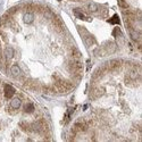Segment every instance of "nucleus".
I'll list each match as a JSON object with an SVG mask.
<instances>
[{
  "label": "nucleus",
  "mask_w": 142,
  "mask_h": 142,
  "mask_svg": "<svg viewBox=\"0 0 142 142\" xmlns=\"http://www.w3.org/2000/svg\"><path fill=\"white\" fill-rule=\"evenodd\" d=\"M55 88H56V91L60 92V93H65V92H68L73 89L72 84H69L68 82L64 81V80H58L55 83Z\"/></svg>",
  "instance_id": "nucleus-1"
},
{
  "label": "nucleus",
  "mask_w": 142,
  "mask_h": 142,
  "mask_svg": "<svg viewBox=\"0 0 142 142\" xmlns=\"http://www.w3.org/2000/svg\"><path fill=\"white\" fill-rule=\"evenodd\" d=\"M78 30H80V33H81V37L83 38V40H84V42H85V45L88 46V47H90V46H92L93 43L95 42L94 41V38L92 37L91 34L89 33L88 31H86L84 27H82V26H78Z\"/></svg>",
  "instance_id": "nucleus-2"
},
{
  "label": "nucleus",
  "mask_w": 142,
  "mask_h": 142,
  "mask_svg": "<svg viewBox=\"0 0 142 142\" xmlns=\"http://www.w3.org/2000/svg\"><path fill=\"white\" fill-rule=\"evenodd\" d=\"M32 131L33 132H37V133H43L48 132V126H47V123L45 121H38L32 124Z\"/></svg>",
  "instance_id": "nucleus-3"
},
{
  "label": "nucleus",
  "mask_w": 142,
  "mask_h": 142,
  "mask_svg": "<svg viewBox=\"0 0 142 142\" xmlns=\"http://www.w3.org/2000/svg\"><path fill=\"white\" fill-rule=\"evenodd\" d=\"M4 92H5V97L6 98H12L15 94V89L12 85H9V84H6L4 88Z\"/></svg>",
  "instance_id": "nucleus-4"
},
{
  "label": "nucleus",
  "mask_w": 142,
  "mask_h": 142,
  "mask_svg": "<svg viewBox=\"0 0 142 142\" xmlns=\"http://www.w3.org/2000/svg\"><path fill=\"white\" fill-rule=\"evenodd\" d=\"M88 129V124L83 122H77L73 127V131H76V132H83Z\"/></svg>",
  "instance_id": "nucleus-5"
},
{
  "label": "nucleus",
  "mask_w": 142,
  "mask_h": 142,
  "mask_svg": "<svg viewBox=\"0 0 142 142\" xmlns=\"http://www.w3.org/2000/svg\"><path fill=\"white\" fill-rule=\"evenodd\" d=\"M10 74H12L14 77H18L21 75V68L18 65H13L10 67Z\"/></svg>",
  "instance_id": "nucleus-6"
},
{
  "label": "nucleus",
  "mask_w": 142,
  "mask_h": 142,
  "mask_svg": "<svg viewBox=\"0 0 142 142\" xmlns=\"http://www.w3.org/2000/svg\"><path fill=\"white\" fill-rule=\"evenodd\" d=\"M22 106V101L20 98H13L12 101H10V107L14 109H18Z\"/></svg>",
  "instance_id": "nucleus-7"
},
{
  "label": "nucleus",
  "mask_w": 142,
  "mask_h": 142,
  "mask_svg": "<svg viewBox=\"0 0 142 142\" xmlns=\"http://www.w3.org/2000/svg\"><path fill=\"white\" fill-rule=\"evenodd\" d=\"M34 20V15L32 13H26V14H24V16H23V21H24V23L25 24H31L32 22H33Z\"/></svg>",
  "instance_id": "nucleus-8"
},
{
  "label": "nucleus",
  "mask_w": 142,
  "mask_h": 142,
  "mask_svg": "<svg viewBox=\"0 0 142 142\" xmlns=\"http://www.w3.org/2000/svg\"><path fill=\"white\" fill-rule=\"evenodd\" d=\"M74 14H75L76 17L80 18V20H82V21H91L90 18L86 17V16L82 13V10H80V9H74Z\"/></svg>",
  "instance_id": "nucleus-9"
},
{
  "label": "nucleus",
  "mask_w": 142,
  "mask_h": 142,
  "mask_svg": "<svg viewBox=\"0 0 142 142\" xmlns=\"http://www.w3.org/2000/svg\"><path fill=\"white\" fill-rule=\"evenodd\" d=\"M5 57H6L8 60L14 57V49L12 47H6V49H5Z\"/></svg>",
  "instance_id": "nucleus-10"
},
{
  "label": "nucleus",
  "mask_w": 142,
  "mask_h": 142,
  "mask_svg": "<svg viewBox=\"0 0 142 142\" xmlns=\"http://www.w3.org/2000/svg\"><path fill=\"white\" fill-rule=\"evenodd\" d=\"M88 10H89L90 13H97L98 10H99V6H98L97 4H94V2L89 4L88 5Z\"/></svg>",
  "instance_id": "nucleus-11"
},
{
  "label": "nucleus",
  "mask_w": 142,
  "mask_h": 142,
  "mask_svg": "<svg viewBox=\"0 0 142 142\" xmlns=\"http://www.w3.org/2000/svg\"><path fill=\"white\" fill-rule=\"evenodd\" d=\"M131 38H132L133 40L138 41L139 39H140V32L135 31V30H132V31H131Z\"/></svg>",
  "instance_id": "nucleus-12"
},
{
  "label": "nucleus",
  "mask_w": 142,
  "mask_h": 142,
  "mask_svg": "<svg viewBox=\"0 0 142 142\" xmlns=\"http://www.w3.org/2000/svg\"><path fill=\"white\" fill-rule=\"evenodd\" d=\"M33 110H34V106H33V103H27V105H25V107H24V111L25 113H33Z\"/></svg>",
  "instance_id": "nucleus-13"
},
{
  "label": "nucleus",
  "mask_w": 142,
  "mask_h": 142,
  "mask_svg": "<svg viewBox=\"0 0 142 142\" xmlns=\"http://www.w3.org/2000/svg\"><path fill=\"white\" fill-rule=\"evenodd\" d=\"M109 65H110L111 68H118V67L122 65V63L116 59V60H111L110 63H109Z\"/></svg>",
  "instance_id": "nucleus-14"
},
{
  "label": "nucleus",
  "mask_w": 142,
  "mask_h": 142,
  "mask_svg": "<svg viewBox=\"0 0 142 142\" xmlns=\"http://www.w3.org/2000/svg\"><path fill=\"white\" fill-rule=\"evenodd\" d=\"M108 22H109V23H111V24H119V17H118V15H114Z\"/></svg>",
  "instance_id": "nucleus-15"
},
{
  "label": "nucleus",
  "mask_w": 142,
  "mask_h": 142,
  "mask_svg": "<svg viewBox=\"0 0 142 142\" xmlns=\"http://www.w3.org/2000/svg\"><path fill=\"white\" fill-rule=\"evenodd\" d=\"M113 34H114V37H115V38L122 37V31H121V29H118V27H116V29H115V30H114Z\"/></svg>",
  "instance_id": "nucleus-16"
}]
</instances>
